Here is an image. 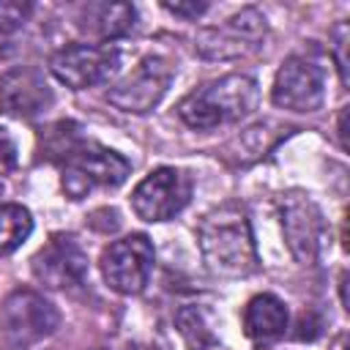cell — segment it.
Segmentation results:
<instances>
[{"mask_svg": "<svg viewBox=\"0 0 350 350\" xmlns=\"http://www.w3.org/2000/svg\"><path fill=\"white\" fill-rule=\"evenodd\" d=\"M137 11L131 3H88L79 11V30L98 38L101 44L126 36L134 27Z\"/></svg>", "mask_w": 350, "mask_h": 350, "instance_id": "15", "label": "cell"}, {"mask_svg": "<svg viewBox=\"0 0 350 350\" xmlns=\"http://www.w3.org/2000/svg\"><path fill=\"white\" fill-rule=\"evenodd\" d=\"M197 246L208 271L221 279H243L260 268L252 221L238 202H221L200 219Z\"/></svg>", "mask_w": 350, "mask_h": 350, "instance_id": "1", "label": "cell"}, {"mask_svg": "<svg viewBox=\"0 0 350 350\" xmlns=\"http://www.w3.org/2000/svg\"><path fill=\"white\" fill-rule=\"evenodd\" d=\"M60 314L52 301L41 293L19 287L8 293L0 304V331L11 345H33L49 334H55Z\"/></svg>", "mask_w": 350, "mask_h": 350, "instance_id": "9", "label": "cell"}, {"mask_svg": "<svg viewBox=\"0 0 350 350\" xmlns=\"http://www.w3.org/2000/svg\"><path fill=\"white\" fill-rule=\"evenodd\" d=\"M175 325L191 350H211L216 345V334H213V328H211V323L200 306H191V304L180 306L175 312Z\"/></svg>", "mask_w": 350, "mask_h": 350, "instance_id": "18", "label": "cell"}, {"mask_svg": "<svg viewBox=\"0 0 350 350\" xmlns=\"http://www.w3.org/2000/svg\"><path fill=\"white\" fill-rule=\"evenodd\" d=\"M290 323V312L282 298L273 293L254 295L243 309V331L254 345H271L284 336Z\"/></svg>", "mask_w": 350, "mask_h": 350, "instance_id": "14", "label": "cell"}, {"mask_svg": "<svg viewBox=\"0 0 350 350\" xmlns=\"http://www.w3.org/2000/svg\"><path fill=\"white\" fill-rule=\"evenodd\" d=\"M88 139L82 137V126L74 120H60L49 126L41 134V156L49 161H66L71 159Z\"/></svg>", "mask_w": 350, "mask_h": 350, "instance_id": "16", "label": "cell"}, {"mask_svg": "<svg viewBox=\"0 0 350 350\" xmlns=\"http://www.w3.org/2000/svg\"><path fill=\"white\" fill-rule=\"evenodd\" d=\"M170 14H175V16H183V19H197V16H202L205 11H208V3H197V0H191V3H170V0H164L161 3Z\"/></svg>", "mask_w": 350, "mask_h": 350, "instance_id": "22", "label": "cell"}, {"mask_svg": "<svg viewBox=\"0 0 350 350\" xmlns=\"http://www.w3.org/2000/svg\"><path fill=\"white\" fill-rule=\"evenodd\" d=\"M347 38H350V27H347V22H339V25L334 27V44H331V52H334V60H336L342 85H347V57H345Z\"/></svg>", "mask_w": 350, "mask_h": 350, "instance_id": "20", "label": "cell"}, {"mask_svg": "<svg viewBox=\"0 0 350 350\" xmlns=\"http://www.w3.org/2000/svg\"><path fill=\"white\" fill-rule=\"evenodd\" d=\"M30 271L46 290L77 287L88 276V252L74 235L55 232L30 260Z\"/></svg>", "mask_w": 350, "mask_h": 350, "instance_id": "12", "label": "cell"}, {"mask_svg": "<svg viewBox=\"0 0 350 350\" xmlns=\"http://www.w3.org/2000/svg\"><path fill=\"white\" fill-rule=\"evenodd\" d=\"M194 183L183 170L156 167L150 170L131 191V211L142 221H167L175 219L191 200Z\"/></svg>", "mask_w": 350, "mask_h": 350, "instance_id": "6", "label": "cell"}, {"mask_svg": "<svg viewBox=\"0 0 350 350\" xmlns=\"http://www.w3.org/2000/svg\"><path fill=\"white\" fill-rule=\"evenodd\" d=\"M52 88L36 66H14L0 74V109L14 118H36L52 107Z\"/></svg>", "mask_w": 350, "mask_h": 350, "instance_id": "13", "label": "cell"}, {"mask_svg": "<svg viewBox=\"0 0 350 350\" xmlns=\"http://www.w3.org/2000/svg\"><path fill=\"white\" fill-rule=\"evenodd\" d=\"M14 167H16V142L5 129H0V178L8 175Z\"/></svg>", "mask_w": 350, "mask_h": 350, "instance_id": "21", "label": "cell"}, {"mask_svg": "<svg viewBox=\"0 0 350 350\" xmlns=\"http://www.w3.org/2000/svg\"><path fill=\"white\" fill-rule=\"evenodd\" d=\"M33 5L30 3H19V0H0V36L19 30L27 16H30Z\"/></svg>", "mask_w": 350, "mask_h": 350, "instance_id": "19", "label": "cell"}, {"mask_svg": "<svg viewBox=\"0 0 350 350\" xmlns=\"http://www.w3.org/2000/svg\"><path fill=\"white\" fill-rule=\"evenodd\" d=\"M131 175V164L118 150L98 142H85L71 159L63 161L60 186L68 200H85L98 189H115Z\"/></svg>", "mask_w": 350, "mask_h": 350, "instance_id": "3", "label": "cell"}, {"mask_svg": "<svg viewBox=\"0 0 350 350\" xmlns=\"http://www.w3.org/2000/svg\"><path fill=\"white\" fill-rule=\"evenodd\" d=\"M260 88L249 74H224L205 82L180 98L178 115L191 129H216L224 123H238L257 109Z\"/></svg>", "mask_w": 350, "mask_h": 350, "instance_id": "2", "label": "cell"}, {"mask_svg": "<svg viewBox=\"0 0 350 350\" xmlns=\"http://www.w3.org/2000/svg\"><path fill=\"white\" fill-rule=\"evenodd\" d=\"M268 36V22L257 8H241L227 22L216 27H202L197 33V52L208 60H238L262 49Z\"/></svg>", "mask_w": 350, "mask_h": 350, "instance_id": "5", "label": "cell"}, {"mask_svg": "<svg viewBox=\"0 0 350 350\" xmlns=\"http://www.w3.org/2000/svg\"><path fill=\"white\" fill-rule=\"evenodd\" d=\"M279 221L290 254L304 265L314 262L325 238V219L317 202L306 191H287L279 200Z\"/></svg>", "mask_w": 350, "mask_h": 350, "instance_id": "10", "label": "cell"}, {"mask_svg": "<svg viewBox=\"0 0 350 350\" xmlns=\"http://www.w3.org/2000/svg\"><path fill=\"white\" fill-rule=\"evenodd\" d=\"M156 249L145 232H131L112 241L101 252V276L120 295H139L153 273Z\"/></svg>", "mask_w": 350, "mask_h": 350, "instance_id": "4", "label": "cell"}, {"mask_svg": "<svg viewBox=\"0 0 350 350\" xmlns=\"http://www.w3.org/2000/svg\"><path fill=\"white\" fill-rule=\"evenodd\" d=\"M271 98L276 107L290 112H314L325 98V71L320 60L309 55H290L273 79Z\"/></svg>", "mask_w": 350, "mask_h": 350, "instance_id": "11", "label": "cell"}, {"mask_svg": "<svg viewBox=\"0 0 350 350\" xmlns=\"http://www.w3.org/2000/svg\"><path fill=\"white\" fill-rule=\"evenodd\" d=\"M345 118H347V109L339 112V139H342V148H347V139H345Z\"/></svg>", "mask_w": 350, "mask_h": 350, "instance_id": "24", "label": "cell"}, {"mask_svg": "<svg viewBox=\"0 0 350 350\" xmlns=\"http://www.w3.org/2000/svg\"><path fill=\"white\" fill-rule=\"evenodd\" d=\"M33 232V216L16 202H0V254L16 252Z\"/></svg>", "mask_w": 350, "mask_h": 350, "instance_id": "17", "label": "cell"}, {"mask_svg": "<svg viewBox=\"0 0 350 350\" xmlns=\"http://www.w3.org/2000/svg\"><path fill=\"white\" fill-rule=\"evenodd\" d=\"M120 68V49L112 44H71L49 57V71L71 90L109 82Z\"/></svg>", "mask_w": 350, "mask_h": 350, "instance_id": "7", "label": "cell"}, {"mask_svg": "<svg viewBox=\"0 0 350 350\" xmlns=\"http://www.w3.org/2000/svg\"><path fill=\"white\" fill-rule=\"evenodd\" d=\"M172 77H175V66L164 55H148L120 82H115L107 90V101L123 112L145 115L164 98Z\"/></svg>", "mask_w": 350, "mask_h": 350, "instance_id": "8", "label": "cell"}, {"mask_svg": "<svg viewBox=\"0 0 350 350\" xmlns=\"http://www.w3.org/2000/svg\"><path fill=\"white\" fill-rule=\"evenodd\" d=\"M320 325H323L320 320L312 323V312H309V314H301V320H298V328H301V331H295V336H298V339H314V336L320 334Z\"/></svg>", "mask_w": 350, "mask_h": 350, "instance_id": "23", "label": "cell"}]
</instances>
